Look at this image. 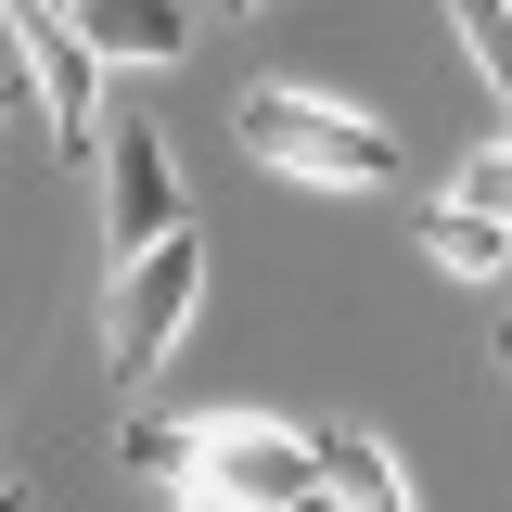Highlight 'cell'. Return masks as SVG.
Masks as SVG:
<instances>
[{
    "label": "cell",
    "instance_id": "6da1fadb",
    "mask_svg": "<svg viewBox=\"0 0 512 512\" xmlns=\"http://www.w3.org/2000/svg\"><path fill=\"white\" fill-rule=\"evenodd\" d=\"M231 128H244L256 167H282V180H308V192H384L397 180V141L372 116H346L333 90H244Z\"/></svg>",
    "mask_w": 512,
    "mask_h": 512
},
{
    "label": "cell",
    "instance_id": "7a4b0ae2",
    "mask_svg": "<svg viewBox=\"0 0 512 512\" xmlns=\"http://www.w3.org/2000/svg\"><path fill=\"white\" fill-rule=\"evenodd\" d=\"M192 295H205V231L180 218L154 256L116 269V308H103V359H116V384H154V372H167V346L192 333Z\"/></svg>",
    "mask_w": 512,
    "mask_h": 512
},
{
    "label": "cell",
    "instance_id": "3957f363",
    "mask_svg": "<svg viewBox=\"0 0 512 512\" xmlns=\"http://www.w3.org/2000/svg\"><path fill=\"white\" fill-rule=\"evenodd\" d=\"M192 500H231V512H333V487H320V436L231 410V423H205V474H192Z\"/></svg>",
    "mask_w": 512,
    "mask_h": 512
},
{
    "label": "cell",
    "instance_id": "277c9868",
    "mask_svg": "<svg viewBox=\"0 0 512 512\" xmlns=\"http://www.w3.org/2000/svg\"><path fill=\"white\" fill-rule=\"evenodd\" d=\"M180 218H192V205H180L167 128H116V141H103V231H116V256H154Z\"/></svg>",
    "mask_w": 512,
    "mask_h": 512
},
{
    "label": "cell",
    "instance_id": "5b68a950",
    "mask_svg": "<svg viewBox=\"0 0 512 512\" xmlns=\"http://www.w3.org/2000/svg\"><path fill=\"white\" fill-rule=\"evenodd\" d=\"M0 26H13V52L39 77V116H52L64 141H90V128H103V64H90V39L64 26L52 0H0Z\"/></svg>",
    "mask_w": 512,
    "mask_h": 512
},
{
    "label": "cell",
    "instance_id": "8992f818",
    "mask_svg": "<svg viewBox=\"0 0 512 512\" xmlns=\"http://www.w3.org/2000/svg\"><path fill=\"white\" fill-rule=\"evenodd\" d=\"M64 26L90 39V64H103V77H116V64H180V39H192V0H77Z\"/></svg>",
    "mask_w": 512,
    "mask_h": 512
},
{
    "label": "cell",
    "instance_id": "52a82bcc",
    "mask_svg": "<svg viewBox=\"0 0 512 512\" xmlns=\"http://www.w3.org/2000/svg\"><path fill=\"white\" fill-rule=\"evenodd\" d=\"M320 487H333V512H423V500H410V474H397V448L359 436V423L320 436Z\"/></svg>",
    "mask_w": 512,
    "mask_h": 512
},
{
    "label": "cell",
    "instance_id": "ba28073f",
    "mask_svg": "<svg viewBox=\"0 0 512 512\" xmlns=\"http://www.w3.org/2000/svg\"><path fill=\"white\" fill-rule=\"evenodd\" d=\"M423 256L461 269V282H500V269H512V231H500V218H474V205H423Z\"/></svg>",
    "mask_w": 512,
    "mask_h": 512
},
{
    "label": "cell",
    "instance_id": "9c48e42d",
    "mask_svg": "<svg viewBox=\"0 0 512 512\" xmlns=\"http://www.w3.org/2000/svg\"><path fill=\"white\" fill-rule=\"evenodd\" d=\"M116 448H128V474H154L167 500H192V474H205V423H154V410H141Z\"/></svg>",
    "mask_w": 512,
    "mask_h": 512
},
{
    "label": "cell",
    "instance_id": "30bf717a",
    "mask_svg": "<svg viewBox=\"0 0 512 512\" xmlns=\"http://www.w3.org/2000/svg\"><path fill=\"white\" fill-rule=\"evenodd\" d=\"M448 26H461V52H474V77H487V103L512 128V0H448Z\"/></svg>",
    "mask_w": 512,
    "mask_h": 512
},
{
    "label": "cell",
    "instance_id": "8fae6325",
    "mask_svg": "<svg viewBox=\"0 0 512 512\" xmlns=\"http://www.w3.org/2000/svg\"><path fill=\"white\" fill-rule=\"evenodd\" d=\"M448 205H474V218H500V231H512V141H500V154H474Z\"/></svg>",
    "mask_w": 512,
    "mask_h": 512
},
{
    "label": "cell",
    "instance_id": "7c38bea8",
    "mask_svg": "<svg viewBox=\"0 0 512 512\" xmlns=\"http://www.w3.org/2000/svg\"><path fill=\"white\" fill-rule=\"evenodd\" d=\"M167 512H231V500H167Z\"/></svg>",
    "mask_w": 512,
    "mask_h": 512
},
{
    "label": "cell",
    "instance_id": "4fadbf2b",
    "mask_svg": "<svg viewBox=\"0 0 512 512\" xmlns=\"http://www.w3.org/2000/svg\"><path fill=\"white\" fill-rule=\"evenodd\" d=\"M0 512H26V500H13V487H0Z\"/></svg>",
    "mask_w": 512,
    "mask_h": 512
},
{
    "label": "cell",
    "instance_id": "5bb4252c",
    "mask_svg": "<svg viewBox=\"0 0 512 512\" xmlns=\"http://www.w3.org/2000/svg\"><path fill=\"white\" fill-rule=\"evenodd\" d=\"M231 13H256V0H231Z\"/></svg>",
    "mask_w": 512,
    "mask_h": 512
},
{
    "label": "cell",
    "instance_id": "9a60e30c",
    "mask_svg": "<svg viewBox=\"0 0 512 512\" xmlns=\"http://www.w3.org/2000/svg\"><path fill=\"white\" fill-rule=\"evenodd\" d=\"M500 359H512V333H500Z\"/></svg>",
    "mask_w": 512,
    "mask_h": 512
},
{
    "label": "cell",
    "instance_id": "2e32d148",
    "mask_svg": "<svg viewBox=\"0 0 512 512\" xmlns=\"http://www.w3.org/2000/svg\"><path fill=\"white\" fill-rule=\"evenodd\" d=\"M64 13H77V0H64Z\"/></svg>",
    "mask_w": 512,
    "mask_h": 512
}]
</instances>
